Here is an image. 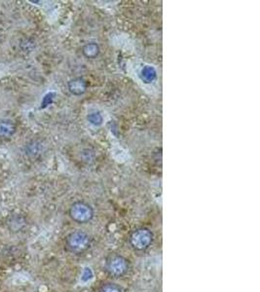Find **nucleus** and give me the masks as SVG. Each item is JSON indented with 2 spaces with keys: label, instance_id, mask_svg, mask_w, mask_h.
<instances>
[{
  "label": "nucleus",
  "instance_id": "nucleus-1",
  "mask_svg": "<svg viewBox=\"0 0 260 292\" xmlns=\"http://www.w3.org/2000/svg\"><path fill=\"white\" fill-rule=\"evenodd\" d=\"M90 236L81 230H77L70 233L65 240V247L67 250L76 254L86 251L90 247Z\"/></svg>",
  "mask_w": 260,
  "mask_h": 292
},
{
  "label": "nucleus",
  "instance_id": "nucleus-2",
  "mask_svg": "<svg viewBox=\"0 0 260 292\" xmlns=\"http://www.w3.org/2000/svg\"><path fill=\"white\" fill-rule=\"evenodd\" d=\"M129 270L130 262L122 255H111L106 262V271L113 278H122L129 272Z\"/></svg>",
  "mask_w": 260,
  "mask_h": 292
},
{
  "label": "nucleus",
  "instance_id": "nucleus-3",
  "mask_svg": "<svg viewBox=\"0 0 260 292\" xmlns=\"http://www.w3.org/2000/svg\"><path fill=\"white\" fill-rule=\"evenodd\" d=\"M153 233L147 228H139L130 234V247L136 251H145L153 243Z\"/></svg>",
  "mask_w": 260,
  "mask_h": 292
},
{
  "label": "nucleus",
  "instance_id": "nucleus-4",
  "mask_svg": "<svg viewBox=\"0 0 260 292\" xmlns=\"http://www.w3.org/2000/svg\"><path fill=\"white\" fill-rule=\"evenodd\" d=\"M69 215L73 221L85 224L93 219L94 210L90 204L84 202H76L70 206Z\"/></svg>",
  "mask_w": 260,
  "mask_h": 292
},
{
  "label": "nucleus",
  "instance_id": "nucleus-5",
  "mask_svg": "<svg viewBox=\"0 0 260 292\" xmlns=\"http://www.w3.org/2000/svg\"><path fill=\"white\" fill-rule=\"evenodd\" d=\"M16 125L13 121L4 119L0 121V137L9 138L16 133Z\"/></svg>",
  "mask_w": 260,
  "mask_h": 292
},
{
  "label": "nucleus",
  "instance_id": "nucleus-6",
  "mask_svg": "<svg viewBox=\"0 0 260 292\" xmlns=\"http://www.w3.org/2000/svg\"><path fill=\"white\" fill-rule=\"evenodd\" d=\"M87 83L84 79L76 78L68 82V90L75 96H80L86 92Z\"/></svg>",
  "mask_w": 260,
  "mask_h": 292
},
{
  "label": "nucleus",
  "instance_id": "nucleus-7",
  "mask_svg": "<svg viewBox=\"0 0 260 292\" xmlns=\"http://www.w3.org/2000/svg\"><path fill=\"white\" fill-rule=\"evenodd\" d=\"M156 76H157V72L155 68L150 66L144 67L140 71V79L146 84L152 83L156 79Z\"/></svg>",
  "mask_w": 260,
  "mask_h": 292
},
{
  "label": "nucleus",
  "instance_id": "nucleus-8",
  "mask_svg": "<svg viewBox=\"0 0 260 292\" xmlns=\"http://www.w3.org/2000/svg\"><path fill=\"white\" fill-rule=\"evenodd\" d=\"M100 53V48L96 43H88L83 47V54L88 59H95Z\"/></svg>",
  "mask_w": 260,
  "mask_h": 292
},
{
  "label": "nucleus",
  "instance_id": "nucleus-9",
  "mask_svg": "<svg viewBox=\"0 0 260 292\" xmlns=\"http://www.w3.org/2000/svg\"><path fill=\"white\" fill-rule=\"evenodd\" d=\"M88 120L91 124L95 126H100L103 124L104 118L100 112H92L88 115Z\"/></svg>",
  "mask_w": 260,
  "mask_h": 292
},
{
  "label": "nucleus",
  "instance_id": "nucleus-10",
  "mask_svg": "<svg viewBox=\"0 0 260 292\" xmlns=\"http://www.w3.org/2000/svg\"><path fill=\"white\" fill-rule=\"evenodd\" d=\"M99 292H123V290L116 284L108 283L104 285L100 290Z\"/></svg>",
  "mask_w": 260,
  "mask_h": 292
},
{
  "label": "nucleus",
  "instance_id": "nucleus-11",
  "mask_svg": "<svg viewBox=\"0 0 260 292\" xmlns=\"http://www.w3.org/2000/svg\"><path fill=\"white\" fill-rule=\"evenodd\" d=\"M53 97H54L53 94H49V95H47L46 97H44V100H43V103H42L43 107L49 105L53 101Z\"/></svg>",
  "mask_w": 260,
  "mask_h": 292
}]
</instances>
